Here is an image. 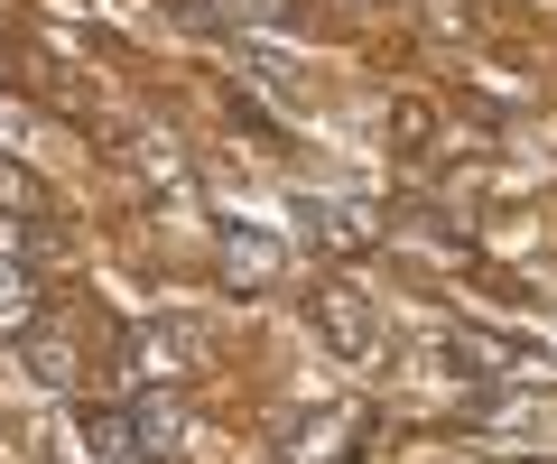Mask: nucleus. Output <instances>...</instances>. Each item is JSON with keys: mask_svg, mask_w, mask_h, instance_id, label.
<instances>
[{"mask_svg": "<svg viewBox=\"0 0 557 464\" xmlns=\"http://www.w3.org/2000/svg\"><path fill=\"white\" fill-rule=\"evenodd\" d=\"M214 269H223V288H270L288 269V242L260 233V223H214Z\"/></svg>", "mask_w": 557, "mask_h": 464, "instance_id": "f257e3e1", "label": "nucleus"}, {"mask_svg": "<svg viewBox=\"0 0 557 464\" xmlns=\"http://www.w3.org/2000/svg\"><path fill=\"white\" fill-rule=\"evenodd\" d=\"M344 437H362L354 409H317V418L288 437V464H335V455H344Z\"/></svg>", "mask_w": 557, "mask_h": 464, "instance_id": "423d86ee", "label": "nucleus"}, {"mask_svg": "<svg viewBox=\"0 0 557 464\" xmlns=\"http://www.w3.org/2000/svg\"><path fill=\"white\" fill-rule=\"evenodd\" d=\"M474 427H511V437H530V427H539V400H474Z\"/></svg>", "mask_w": 557, "mask_h": 464, "instance_id": "f8f14e48", "label": "nucleus"}, {"mask_svg": "<svg viewBox=\"0 0 557 464\" xmlns=\"http://www.w3.org/2000/svg\"><path fill=\"white\" fill-rule=\"evenodd\" d=\"M0 223H47V186L20 159H0Z\"/></svg>", "mask_w": 557, "mask_h": 464, "instance_id": "0eeeda50", "label": "nucleus"}, {"mask_svg": "<svg viewBox=\"0 0 557 464\" xmlns=\"http://www.w3.org/2000/svg\"><path fill=\"white\" fill-rule=\"evenodd\" d=\"M121 372H131L139 390H149V381H177V372H186V325H159V335L121 343Z\"/></svg>", "mask_w": 557, "mask_h": 464, "instance_id": "39448f33", "label": "nucleus"}, {"mask_svg": "<svg viewBox=\"0 0 557 464\" xmlns=\"http://www.w3.org/2000/svg\"><path fill=\"white\" fill-rule=\"evenodd\" d=\"M307 316H317V335L335 343V353H354V363H362V353L381 343V316H372V298H362V288H344V279H325L317 298H307Z\"/></svg>", "mask_w": 557, "mask_h": 464, "instance_id": "f03ea898", "label": "nucleus"}, {"mask_svg": "<svg viewBox=\"0 0 557 464\" xmlns=\"http://www.w3.org/2000/svg\"><path fill=\"white\" fill-rule=\"evenodd\" d=\"M20 353H28V372H38V381H47V390H65V381H75V353H65V343H57V335H28V343H20Z\"/></svg>", "mask_w": 557, "mask_h": 464, "instance_id": "9b49d317", "label": "nucleus"}, {"mask_svg": "<svg viewBox=\"0 0 557 464\" xmlns=\"http://www.w3.org/2000/svg\"><path fill=\"white\" fill-rule=\"evenodd\" d=\"M298 214H307V233H317L325 251H362V242H372V204H344V196H307Z\"/></svg>", "mask_w": 557, "mask_h": 464, "instance_id": "20e7f679", "label": "nucleus"}, {"mask_svg": "<svg viewBox=\"0 0 557 464\" xmlns=\"http://www.w3.org/2000/svg\"><path fill=\"white\" fill-rule=\"evenodd\" d=\"M28 306H38V279H28V261H10V251H0V325H20Z\"/></svg>", "mask_w": 557, "mask_h": 464, "instance_id": "9d476101", "label": "nucleus"}, {"mask_svg": "<svg viewBox=\"0 0 557 464\" xmlns=\"http://www.w3.org/2000/svg\"><path fill=\"white\" fill-rule=\"evenodd\" d=\"M84 446H94L102 464H131L139 446H131V409H84Z\"/></svg>", "mask_w": 557, "mask_h": 464, "instance_id": "6e6552de", "label": "nucleus"}, {"mask_svg": "<svg viewBox=\"0 0 557 464\" xmlns=\"http://www.w3.org/2000/svg\"><path fill=\"white\" fill-rule=\"evenodd\" d=\"M205 20H223V28H278V20H288V0H205Z\"/></svg>", "mask_w": 557, "mask_h": 464, "instance_id": "1a4fd4ad", "label": "nucleus"}, {"mask_svg": "<svg viewBox=\"0 0 557 464\" xmlns=\"http://www.w3.org/2000/svg\"><path fill=\"white\" fill-rule=\"evenodd\" d=\"M121 409H131V446H139L149 464H168V455H177V437H186V390H177V381L131 390Z\"/></svg>", "mask_w": 557, "mask_h": 464, "instance_id": "7ed1b4c3", "label": "nucleus"}]
</instances>
